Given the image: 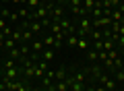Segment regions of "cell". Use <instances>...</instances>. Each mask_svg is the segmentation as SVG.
<instances>
[{
	"label": "cell",
	"mask_w": 124,
	"mask_h": 91,
	"mask_svg": "<svg viewBox=\"0 0 124 91\" xmlns=\"http://www.w3.org/2000/svg\"><path fill=\"white\" fill-rule=\"evenodd\" d=\"M0 2H2V4H6V2H10V0H0Z\"/></svg>",
	"instance_id": "3"
},
{
	"label": "cell",
	"mask_w": 124,
	"mask_h": 91,
	"mask_svg": "<svg viewBox=\"0 0 124 91\" xmlns=\"http://www.w3.org/2000/svg\"><path fill=\"white\" fill-rule=\"evenodd\" d=\"M89 73H91L93 74V77H95V79H99V77H101V68H99V66H91V68H89Z\"/></svg>",
	"instance_id": "2"
},
{
	"label": "cell",
	"mask_w": 124,
	"mask_h": 91,
	"mask_svg": "<svg viewBox=\"0 0 124 91\" xmlns=\"http://www.w3.org/2000/svg\"><path fill=\"white\" fill-rule=\"evenodd\" d=\"M99 85L106 87L108 91H114V89H116V79L108 77V74H101V77H99Z\"/></svg>",
	"instance_id": "1"
}]
</instances>
